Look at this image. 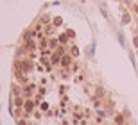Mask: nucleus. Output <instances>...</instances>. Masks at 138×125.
Wrapping results in <instances>:
<instances>
[{
  "mask_svg": "<svg viewBox=\"0 0 138 125\" xmlns=\"http://www.w3.org/2000/svg\"><path fill=\"white\" fill-rule=\"evenodd\" d=\"M20 68H22L24 72H29L32 68V65H31V61H20Z\"/></svg>",
  "mask_w": 138,
  "mask_h": 125,
  "instance_id": "nucleus-1",
  "label": "nucleus"
},
{
  "mask_svg": "<svg viewBox=\"0 0 138 125\" xmlns=\"http://www.w3.org/2000/svg\"><path fill=\"white\" fill-rule=\"evenodd\" d=\"M115 121H117V123H124V116H122V114H117V116H115Z\"/></svg>",
  "mask_w": 138,
  "mask_h": 125,
  "instance_id": "nucleus-4",
  "label": "nucleus"
},
{
  "mask_svg": "<svg viewBox=\"0 0 138 125\" xmlns=\"http://www.w3.org/2000/svg\"><path fill=\"white\" fill-rule=\"evenodd\" d=\"M70 61H72V59H70V55H65V57H61V62H59V65L66 68V66H70Z\"/></svg>",
  "mask_w": 138,
  "mask_h": 125,
  "instance_id": "nucleus-2",
  "label": "nucleus"
},
{
  "mask_svg": "<svg viewBox=\"0 0 138 125\" xmlns=\"http://www.w3.org/2000/svg\"><path fill=\"white\" fill-rule=\"evenodd\" d=\"M59 41H61V43H65V41H66V36H65V34H61V36H59Z\"/></svg>",
  "mask_w": 138,
  "mask_h": 125,
  "instance_id": "nucleus-8",
  "label": "nucleus"
},
{
  "mask_svg": "<svg viewBox=\"0 0 138 125\" xmlns=\"http://www.w3.org/2000/svg\"><path fill=\"white\" fill-rule=\"evenodd\" d=\"M34 47H36V43H34V41H27V48H29V50H32Z\"/></svg>",
  "mask_w": 138,
  "mask_h": 125,
  "instance_id": "nucleus-5",
  "label": "nucleus"
},
{
  "mask_svg": "<svg viewBox=\"0 0 138 125\" xmlns=\"http://www.w3.org/2000/svg\"><path fill=\"white\" fill-rule=\"evenodd\" d=\"M136 11H138V7H136Z\"/></svg>",
  "mask_w": 138,
  "mask_h": 125,
  "instance_id": "nucleus-9",
  "label": "nucleus"
},
{
  "mask_svg": "<svg viewBox=\"0 0 138 125\" xmlns=\"http://www.w3.org/2000/svg\"><path fill=\"white\" fill-rule=\"evenodd\" d=\"M16 106H18V107H22V106H24V102H22V98H16Z\"/></svg>",
  "mask_w": 138,
  "mask_h": 125,
  "instance_id": "nucleus-7",
  "label": "nucleus"
},
{
  "mask_svg": "<svg viewBox=\"0 0 138 125\" xmlns=\"http://www.w3.org/2000/svg\"><path fill=\"white\" fill-rule=\"evenodd\" d=\"M25 91H27V93H29V95H31V93H32V91H34V86H32V84H29V86H27V89H25Z\"/></svg>",
  "mask_w": 138,
  "mask_h": 125,
  "instance_id": "nucleus-6",
  "label": "nucleus"
},
{
  "mask_svg": "<svg viewBox=\"0 0 138 125\" xmlns=\"http://www.w3.org/2000/svg\"><path fill=\"white\" fill-rule=\"evenodd\" d=\"M24 107H25V111H27V113H31V111L34 109V102H32V100H27V102L24 104Z\"/></svg>",
  "mask_w": 138,
  "mask_h": 125,
  "instance_id": "nucleus-3",
  "label": "nucleus"
}]
</instances>
